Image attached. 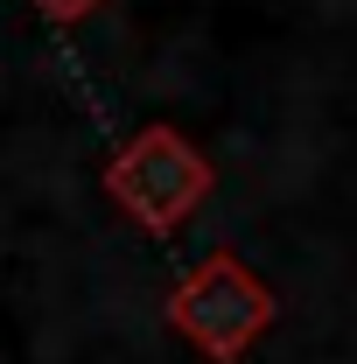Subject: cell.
Here are the masks:
<instances>
[{"label":"cell","mask_w":357,"mask_h":364,"mask_svg":"<svg viewBox=\"0 0 357 364\" xmlns=\"http://www.w3.org/2000/svg\"><path fill=\"white\" fill-rule=\"evenodd\" d=\"M273 316H280L273 287L231 245L203 252L196 267H182V280L169 287V329L211 364H245V350L273 329Z\"/></svg>","instance_id":"obj_1"},{"label":"cell","mask_w":357,"mask_h":364,"mask_svg":"<svg viewBox=\"0 0 357 364\" xmlns=\"http://www.w3.org/2000/svg\"><path fill=\"white\" fill-rule=\"evenodd\" d=\"M105 0H36V14L43 21H56V28H70V21H85V14H98Z\"/></svg>","instance_id":"obj_3"},{"label":"cell","mask_w":357,"mask_h":364,"mask_svg":"<svg viewBox=\"0 0 357 364\" xmlns=\"http://www.w3.org/2000/svg\"><path fill=\"white\" fill-rule=\"evenodd\" d=\"M98 182H105V196H112L140 231L169 238V231H182L196 218V203L218 189V161L182 134V127L154 119V127H140V134L105 161Z\"/></svg>","instance_id":"obj_2"}]
</instances>
